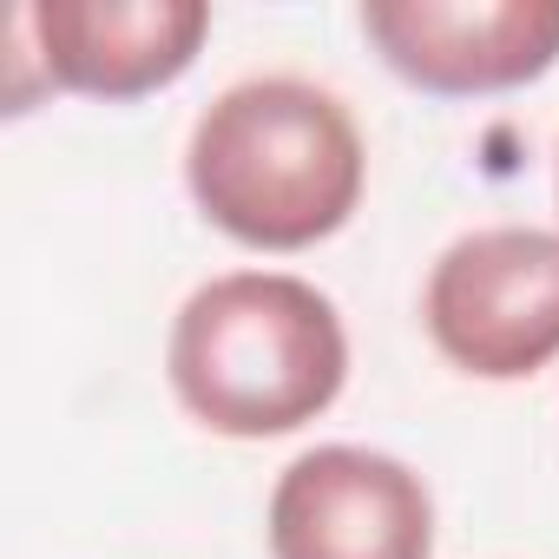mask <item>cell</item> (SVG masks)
Masks as SVG:
<instances>
[{
    "instance_id": "cell-1",
    "label": "cell",
    "mask_w": 559,
    "mask_h": 559,
    "mask_svg": "<svg viewBox=\"0 0 559 559\" xmlns=\"http://www.w3.org/2000/svg\"><path fill=\"white\" fill-rule=\"evenodd\" d=\"M362 132L310 80H243L204 106L185 152L198 211L250 250H310L362 198Z\"/></svg>"
},
{
    "instance_id": "cell-2",
    "label": "cell",
    "mask_w": 559,
    "mask_h": 559,
    "mask_svg": "<svg viewBox=\"0 0 559 559\" xmlns=\"http://www.w3.org/2000/svg\"><path fill=\"white\" fill-rule=\"evenodd\" d=\"M171 395L230 441H270L317 421L349 376V336L336 304L284 270H230L171 323Z\"/></svg>"
},
{
    "instance_id": "cell-3",
    "label": "cell",
    "mask_w": 559,
    "mask_h": 559,
    "mask_svg": "<svg viewBox=\"0 0 559 559\" xmlns=\"http://www.w3.org/2000/svg\"><path fill=\"white\" fill-rule=\"evenodd\" d=\"M421 317L435 349L480 382L546 369L559 356V230L493 224L448 243Z\"/></svg>"
},
{
    "instance_id": "cell-4",
    "label": "cell",
    "mask_w": 559,
    "mask_h": 559,
    "mask_svg": "<svg viewBox=\"0 0 559 559\" xmlns=\"http://www.w3.org/2000/svg\"><path fill=\"white\" fill-rule=\"evenodd\" d=\"M435 500L415 467L376 448H310L276 474L270 559H428Z\"/></svg>"
},
{
    "instance_id": "cell-5",
    "label": "cell",
    "mask_w": 559,
    "mask_h": 559,
    "mask_svg": "<svg viewBox=\"0 0 559 559\" xmlns=\"http://www.w3.org/2000/svg\"><path fill=\"white\" fill-rule=\"evenodd\" d=\"M362 34L408 86L474 99L559 60V0H369Z\"/></svg>"
},
{
    "instance_id": "cell-6",
    "label": "cell",
    "mask_w": 559,
    "mask_h": 559,
    "mask_svg": "<svg viewBox=\"0 0 559 559\" xmlns=\"http://www.w3.org/2000/svg\"><path fill=\"white\" fill-rule=\"evenodd\" d=\"M27 27L40 34L53 86L86 99H139L171 86L198 60L211 8L204 0H40Z\"/></svg>"
}]
</instances>
